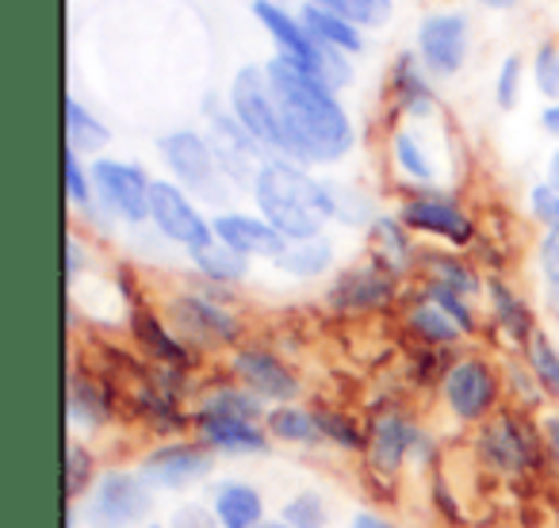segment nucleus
<instances>
[{"label":"nucleus","mask_w":559,"mask_h":528,"mask_svg":"<svg viewBox=\"0 0 559 528\" xmlns=\"http://www.w3.org/2000/svg\"><path fill=\"white\" fill-rule=\"evenodd\" d=\"M264 73H269L272 96H276L280 123L288 134L292 161L307 165V169L345 161L357 146V127L334 88L280 55L264 62Z\"/></svg>","instance_id":"f257e3e1"},{"label":"nucleus","mask_w":559,"mask_h":528,"mask_svg":"<svg viewBox=\"0 0 559 528\" xmlns=\"http://www.w3.org/2000/svg\"><path fill=\"white\" fill-rule=\"evenodd\" d=\"M249 195L257 203V215L269 218L288 241L326 233V226L337 215L330 180H319L307 165L292 161V157H264Z\"/></svg>","instance_id":"f03ea898"},{"label":"nucleus","mask_w":559,"mask_h":528,"mask_svg":"<svg viewBox=\"0 0 559 528\" xmlns=\"http://www.w3.org/2000/svg\"><path fill=\"white\" fill-rule=\"evenodd\" d=\"M475 464L483 471H490L495 479H528L540 467H548V452H544L540 421L533 413H521L506 406L502 413L487 421V425L475 429L472 436Z\"/></svg>","instance_id":"7ed1b4c3"},{"label":"nucleus","mask_w":559,"mask_h":528,"mask_svg":"<svg viewBox=\"0 0 559 528\" xmlns=\"http://www.w3.org/2000/svg\"><path fill=\"white\" fill-rule=\"evenodd\" d=\"M441 403L460 425H487L506 410L502 364L487 352H460L441 383Z\"/></svg>","instance_id":"20e7f679"},{"label":"nucleus","mask_w":559,"mask_h":528,"mask_svg":"<svg viewBox=\"0 0 559 528\" xmlns=\"http://www.w3.org/2000/svg\"><path fill=\"white\" fill-rule=\"evenodd\" d=\"M165 322L177 329V337L185 345H192L195 352H234L241 345V319L223 303V299L207 296L203 288L195 291H177L165 299Z\"/></svg>","instance_id":"39448f33"},{"label":"nucleus","mask_w":559,"mask_h":528,"mask_svg":"<svg viewBox=\"0 0 559 528\" xmlns=\"http://www.w3.org/2000/svg\"><path fill=\"white\" fill-rule=\"evenodd\" d=\"M157 157L169 169V180H177L188 195L203 203H215L223 207L226 195H230V180L223 177L215 161V149H211L207 134L195 131V127H177V131H165L157 139Z\"/></svg>","instance_id":"423d86ee"},{"label":"nucleus","mask_w":559,"mask_h":528,"mask_svg":"<svg viewBox=\"0 0 559 528\" xmlns=\"http://www.w3.org/2000/svg\"><path fill=\"white\" fill-rule=\"evenodd\" d=\"M154 505L157 490L142 479L139 467H108L81 513L88 528H142L154 520Z\"/></svg>","instance_id":"0eeeda50"},{"label":"nucleus","mask_w":559,"mask_h":528,"mask_svg":"<svg viewBox=\"0 0 559 528\" xmlns=\"http://www.w3.org/2000/svg\"><path fill=\"white\" fill-rule=\"evenodd\" d=\"M395 215L403 218L411 233L441 238L449 241V249H472L479 241V226H475L472 211L449 188H403Z\"/></svg>","instance_id":"6e6552de"},{"label":"nucleus","mask_w":559,"mask_h":528,"mask_svg":"<svg viewBox=\"0 0 559 528\" xmlns=\"http://www.w3.org/2000/svg\"><path fill=\"white\" fill-rule=\"evenodd\" d=\"M226 111L257 139L269 157H288V134L280 123L276 96H272L264 65H241L226 88Z\"/></svg>","instance_id":"1a4fd4ad"},{"label":"nucleus","mask_w":559,"mask_h":528,"mask_svg":"<svg viewBox=\"0 0 559 528\" xmlns=\"http://www.w3.org/2000/svg\"><path fill=\"white\" fill-rule=\"evenodd\" d=\"M134 467L162 494H185L215 475V452L195 436H173V441L150 444Z\"/></svg>","instance_id":"9d476101"},{"label":"nucleus","mask_w":559,"mask_h":528,"mask_svg":"<svg viewBox=\"0 0 559 528\" xmlns=\"http://www.w3.org/2000/svg\"><path fill=\"white\" fill-rule=\"evenodd\" d=\"M88 172H93V192L96 203L104 207V215L123 226H134V230L150 223V188H154V177L139 161L96 157L88 165Z\"/></svg>","instance_id":"9b49d317"},{"label":"nucleus","mask_w":559,"mask_h":528,"mask_svg":"<svg viewBox=\"0 0 559 528\" xmlns=\"http://www.w3.org/2000/svg\"><path fill=\"white\" fill-rule=\"evenodd\" d=\"M150 226L169 245L185 249L188 256L215 241L211 218L200 211L195 195H188L177 180H154V188H150Z\"/></svg>","instance_id":"f8f14e48"},{"label":"nucleus","mask_w":559,"mask_h":528,"mask_svg":"<svg viewBox=\"0 0 559 528\" xmlns=\"http://www.w3.org/2000/svg\"><path fill=\"white\" fill-rule=\"evenodd\" d=\"M426 448H433L429 433L418 425V418H414V413L399 410V406L380 410L372 421H368L365 459H368V467H372V471L399 479V471H403L414 456H421Z\"/></svg>","instance_id":"ddd939ff"},{"label":"nucleus","mask_w":559,"mask_h":528,"mask_svg":"<svg viewBox=\"0 0 559 528\" xmlns=\"http://www.w3.org/2000/svg\"><path fill=\"white\" fill-rule=\"evenodd\" d=\"M203 119H207V142L215 149V161L223 169V177L230 180L234 188H253L257 169L264 165V149L257 146V139L230 116L226 108H218L215 96L203 100Z\"/></svg>","instance_id":"4468645a"},{"label":"nucleus","mask_w":559,"mask_h":528,"mask_svg":"<svg viewBox=\"0 0 559 528\" xmlns=\"http://www.w3.org/2000/svg\"><path fill=\"white\" fill-rule=\"evenodd\" d=\"M230 380L241 383L246 391H253L261 403L284 406V403H299L304 395V380L299 372L280 357V352L264 349V345H246L241 341L238 349L230 352Z\"/></svg>","instance_id":"2eb2a0df"},{"label":"nucleus","mask_w":559,"mask_h":528,"mask_svg":"<svg viewBox=\"0 0 559 528\" xmlns=\"http://www.w3.org/2000/svg\"><path fill=\"white\" fill-rule=\"evenodd\" d=\"M399 284L403 280H395L383 264L368 256L334 276V284L326 288V307L334 314H383L395 307Z\"/></svg>","instance_id":"dca6fc26"},{"label":"nucleus","mask_w":559,"mask_h":528,"mask_svg":"<svg viewBox=\"0 0 559 528\" xmlns=\"http://www.w3.org/2000/svg\"><path fill=\"white\" fill-rule=\"evenodd\" d=\"M414 55L429 77H456L472 55V24L464 12H433L421 20Z\"/></svg>","instance_id":"f3484780"},{"label":"nucleus","mask_w":559,"mask_h":528,"mask_svg":"<svg viewBox=\"0 0 559 528\" xmlns=\"http://www.w3.org/2000/svg\"><path fill=\"white\" fill-rule=\"evenodd\" d=\"M116 387L96 368L73 364L66 375V418H70L73 436L108 429L116 421Z\"/></svg>","instance_id":"a211bd4d"},{"label":"nucleus","mask_w":559,"mask_h":528,"mask_svg":"<svg viewBox=\"0 0 559 528\" xmlns=\"http://www.w3.org/2000/svg\"><path fill=\"white\" fill-rule=\"evenodd\" d=\"M127 329H131L134 345L146 352L150 364L180 368V372H195V364H200V352H195L192 345L180 341L177 329L165 322V314L150 311L146 303L131 307V314H127Z\"/></svg>","instance_id":"6ab92c4d"},{"label":"nucleus","mask_w":559,"mask_h":528,"mask_svg":"<svg viewBox=\"0 0 559 528\" xmlns=\"http://www.w3.org/2000/svg\"><path fill=\"white\" fill-rule=\"evenodd\" d=\"M192 436L207 444L215 456H264L276 444L264 421L215 418V413H192Z\"/></svg>","instance_id":"aec40b11"},{"label":"nucleus","mask_w":559,"mask_h":528,"mask_svg":"<svg viewBox=\"0 0 559 528\" xmlns=\"http://www.w3.org/2000/svg\"><path fill=\"white\" fill-rule=\"evenodd\" d=\"M487 319H490V329H495L498 337H502L510 349H525L528 337L536 334V314L533 307H528V299L521 296L518 288H513L510 280H506L502 273H490L487 276Z\"/></svg>","instance_id":"412c9836"},{"label":"nucleus","mask_w":559,"mask_h":528,"mask_svg":"<svg viewBox=\"0 0 559 528\" xmlns=\"http://www.w3.org/2000/svg\"><path fill=\"white\" fill-rule=\"evenodd\" d=\"M211 226H215V238L223 241V245L246 253L249 261L261 256V261L272 264L284 249H288V238H284L269 218L249 215V211H215Z\"/></svg>","instance_id":"4be33fe9"},{"label":"nucleus","mask_w":559,"mask_h":528,"mask_svg":"<svg viewBox=\"0 0 559 528\" xmlns=\"http://www.w3.org/2000/svg\"><path fill=\"white\" fill-rule=\"evenodd\" d=\"M388 93L395 104V116L414 119V123H426L441 111L433 85H429L426 65L418 62V55H399L391 62V77H388Z\"/></svg>","instance_id":"5701e85b"},{"label":"nucleus","mask_w":559,"mask_h":528,"mask_svg":"<svg viewBox=\"0 0 559 528\" xmlns=\"http://www.w3.org/2000/svg\"><path fill=\"white\" fill-rule=\"evenodd\" d=\"M368 256L376 264H383L395 280H406V276L418 273V256L421 249L414 245L411 230L399 215H380L372 226H368Z\"/></svg>","instance_id":"b1692460"},{"label":"nucleus","mask_w":559,"mask_h":528,"mask_svg":"<svg viewBox=\"0 0 559 528\" xmlns=\"http://www.w3.org/2000/svg\"><path fill=\"white\" fill-rule=\"evenodd\" d=\"M388 157H391V165H395L399 177L406 180V188H444L437 154L426 146V139H421L414 127H395V131H391Z\"/></svg>","instance_id":"393cba45"},{"label":"nucleus","mask_w":559,"mask_h":528,"mask_svg":"<svg viewBox=\"0 0 559 528\" xmlns=\"http://www.w3.org/2000/svg\"><path fill=\"white\" fill-rule=\"evenodd\" d=\"M207 502L218 513L223 528H257L264 513V494L246 479H215L207 487Z\"/></svg>","instance_id":"a878e982"},{"label":"nucleus","mask_w":559,"mask_h":528,"mask_svg":"<svg viewBox=\"0 0 559 528\" xmlns=\"http://www.w3.org/2000/svg\"><path fill=\"white\" fill-rule=\"evenodd\" d=\"M403 326H406V334L418 341V349H449L452 352L460 341H464V329H460L421 288H418V296L406 303Z\"/></svg>","instance_id":"bb28decb"},{"label":"nucleus","mask_w":559,"mask_h":528,"mask_svg":"<svg viewBox=\"0 0 559 528\" xmlns=\"http://www.w3.org/2000/svg\"><path fill=\"white\" fill-rule=\"evenodd\" d=\"M418 273L429 284H444V288L460 291L467 299H479L487 291V276L467 261L460 249H421L418 256Z\"/></svg>","instance_id":"cd10ccee"},{"label":"nucleus","mask_w":559,"mask_h":528,"mask_svg":"<svg viewBox=\"0 0 559 528\" xmlns=\"http://www.w3.org/2000/svg\"><path fill=\"white\" fill-rule=\"evenodd\" d=\"M264 429H269V436L276 444H292V448H322L326 444L319 406H304V403L269 406Z\"/></svg>","instance_id":"c85d7f7f"},{"label":"nucleus","mask_w":559,"mask_h":528,"mask_svg":"<svg viewBox=\"0 0 559 528\" xmlns=\"http://www.w3.org/2000/svg\"><path fill=\"white\" fill-rule=\"evenodd\" d=\"M334 241L326 233H314V238H304V241H288V249L272 261V268L292 280H319L334 268Z\"/></svg>","instance_id":"c756f323"},{"label":"nucleus","mask_w":559,"mask_h":528,"mask_svg":"<svg viewBox=\"0 0 559 528\" xmlns=\"http://www.w3.org/2000/svg\"><path fill=\"white\" fill-rule=\"evenodd\" d=\"M192 413H215V418H246V421H264L269 403L246 391L241 383L226 380V383H211L200 398H195Z\"/></svg>","instance_id":"7c9ffc66"},{"label":"nucleus","mask_w":559,"mask_h":528,"mask_svg":"<svg viewBox=\"0 0 559 528\" xmlns=\"http://www.w3.org/2000/svg\"><path fill=\"white\" fill-rule=\"evenodd\" d=\"M195 268V276H200L203 284H215V288H238V284L249 280V256L238 253V249L223 245V241H211V245H203L200 253L188 256Z\"/></svg>","instance_id":"2f4dec72"},{"label":"nucleus","mask_w":559,"mask_h":528,"mask_svg":"<svg viewBox=\"0 0 559 528\" xmlns=\"http://www.w3.org/2000/svg\"><path fill=\"white\" fill-rule=\"evenodd\" d=\"M108 146H111L108 123L100 116H93L78 96H66V149L96 161Z\"/></svg>","instance_id":"473e14b6"},{"label":"nucleus","mask_w":559,"mask_h":528,"mask_svg":"<svg viewBox=\"0 0 559 528\" xmlns=\"http://www.w3.org/2000/svg\"><path fill=\"white\" fill-rule=\"evenodd\" d=\"M299 20H304V27L314 35L319 47L342 50V55H349V58L365 50V35H360V27L349 24V20H342V16H334V12L319 9V4H299Z\"/></svg>","instance_id":"72a5a7b5"},{"label":"nucleus","mask_w":559,"mask_h":528,"mask_svg":"<svg viewBox=\"0 0 559 528\" xmlns=\"http://www.w3.org/2000/svg\"><path fill=\"white\" fill-rule=\"evenodd\" d=\"M100 456L81 436H70V444H66V502H85L96 482H100Z\"/></svg>","instance_id":"f704fd0d"},{"label":"nucleus","mask_w":559,"mask_h":528,"mask_svg":"<svg viewBox=\"0 0 559 528\" xmlns=\"http://www.w3.org/2000/svg\"><path fill=\"white\" fill-rule=\"evenodd\" d=\"M521 360H525L528 372L536 375L544 398H548L551 406H559V345L551 341L548 329H536V334L528 337V345L521 349Z\"/></svg>","instance_id":"c9c22d12"},{"label":"nucleus","mask_w":559,"mask_h":528,"mask_svg":"<svg viewBox=\"0 0 559 528\" xmlns=\"http://www.w3.org/2000/svg\"><path fill=\"white\" fill-rule=\"evenodd\" d=\"M502 380H506V403H510V410L536 413V418H540L544 403H548V398H544V391H540V383H536V375L528 372V364L521 360V352L502 364Z\"/></svg>","instance_id":"e433bc0d"},{"label":"nucleus","mask_w":559,"mask_h":528,"mask_svg":"<svg viewBox=\"0 0 559 528\" xmlns=\"http://www.w3.org/2000/svg\"><path fill=\"white\" fill-rule=\"evenodd\" d=\"M304 4H319V9L334 12V16L349 20V24H357L360 32H376V27H383L391 20V12H395V0H304Z\"/></svg>","instance_id":"4c0bfd02"},{"label":"nucleus","mask_w":559,"mask_h":528,"mask_svg":"<svg viewBox=\"0 0 559 528\" xmlns=\"http://www.w3.org/2000/svg\"><path fill=\"white\" fill-rule=\"evenodd\" d=\"M280 517L288 520L292 528H330V502L322 490H296V494L284 502Z\"/></svg>","instance_id":"58836bf2"},{"label":"nucleus","mask_w":559,"mask_h":528,"mask_svg":"<svg viewBox=\"0 0 559 528\" xmlns=\"http://www.w3.org/2000/svg\"><path fill=\"white\" fill-rule=\"evenodd\" d=\"M421 291H426V296L433 299V303L441 307V311L449 314L460 329H464V337L479 334V311H475V299L460 296V291L444 288V284H429V280H421Z\"/></svg>","instance_id":"ea45409f"},{"label":"nucleus","mask_w":559,"mask_h":528,"mask_svg":"<svg viewBox=\"0 0 559 528\" xmlns=\"http://www.w3.org/2000/svg\"><path fill=\"white\" fill-rule=\"evenodd\" d=\"M319 418H322V433H326V444L342 452H365L368 448V429L360 425L357 418H349L345 410H326L319 406Z\"/></svg>","instance_id":"a19ab883"},{"label":"nucleus","mask_w":559,"mask_h":528,"mask_svg":"<svg viewBox=\"0 0 559 528\" xmlns=\"http://www.w3.org/2000/svg\"><path fill=\"white\" fill-rule=\"evenodd\" d=\"M528 77H533L536 93L544 96V100H559V43L544 39L540 47L533 50V58H528Z\"/></svg>","instance_id":"79ce46f5"},{"label":"nucleus","mask_w":559,"mask_h":528,"mask_svg":"<svg viewBox=\"0 0 559 528\" xmlns=\"http://www.w3.org/2000/svg\"><path fill=\"white\" fill-rule=\"evenodd\" d=\"M330 188H334V211H337V223L345 226H372L376 218L383 215V211L372 207V200H368L365 192H357L353 184H334L330 180Z\"/></svg>","instance_id":"37998d69"},{"label":"nucleus","mask_w":559,"mask_h":528,"mask_svg":"<svg viewBox=\"0 0 559 528\" xmlns=\"http://www.w3.org/2000/svg\"><path fill=\"white\" fill-rule=\"evenodd\" d=\"M525 70H528V65H525V58H521V55H506V58H502V65H498V73H495V104H498L502 111L518 108Z\"/></svg>","instance_id":"c03bdc74"},{"label":"nucleus","mask_w":559,"mask_h":528,"mask_svg":"<svg viewBox=\"0 0 559 528\" xmlns=\"http://www.w3.org/2000/svg\"><path fill=\"white\" fill-rule=\"evenodd\" d=\"M528 215L544 230H559V188H551L548 180L528 188Z\"/></svg>","instance_id":"a18cd8bd"},{"label":"nucleus","mask_w":559,"mask_h":528,"mask_svg":"<svg viewBox=\"0 0 559 528\" xmlns=\"http://www.w3.org/2000/svg\"><path fill=\"white\" fill-rule=\"evenodd\" d=\"M165 525L169 528H223L218 525V513L211 509V502H177Z\"/></svg>","instance_id":"49530a36"},{"label":"nucleus","mask_w":559,"mask_h":528,"mask_svg":"<svg viewBox=\"0 0 559 528\" xmlns=\"http://www.w3.org/2000/svg\"><path fill=\"white\" fill-rule=\"evenodd\" d=\"M536 268L551 291L559 288V230H544L536 241Z\"/></svg>","instance_id":"de8ad7c7"},{"label":"nucleus","mask_w":559,"mask_h":528,"mask_svg":"<svg viewBox=\"0 0 559 528\" xmlns=\"http://www.w3.org/2000/svg\"><path fill=\"white\" fill-rule=\"evenodd\" d=\"M540 436H544V452H548V467L559 479V406L556 410H544L540 418Z\"/></svg>","instance_id":"09e8293b"},{"label":"nucleus","mask_w":559,"mask_h":528,"mask_svg":"<svg viewBox=\"0 0 559 528\" xmlns=\"http://www.w3.org/2000/svg\"><path fill=\"white\" fill-rule=\"evenodd\" d=\"M85 261H93V253H85V241H81L78 233H70V238H66V280L78 284Z\"/></svg>","instance_id":"8fccbe9b"},{"label":"nucleus","mask_w":559,"mask_h":528,"mask_svg":"<svg viewBox=\"0 0 559 528\" xmlns=\"http://www.w3.org/2000/svg\"><path fill=\"white\" fill-rule=\"evenodd\" d=\"M349 528H403V525H395V520L380 509H357L349 520Z\"/></svg>","instance_id":"3c124183"},{"label":"nucleus","mask_w":559,"mask_h":528,"mask_svg":"<svg viewBox=\"0 0 559 528\" xmlns=\"http://www.w3.org/2000/svg\"><path fill=\"white\" fill-rule=\"evenodd\" d=\"M540 127L551 134V139H559V100H551L548 108L540 111Z\"/></svg>","instance_id":"603ef678"},{"label":"nucleus","mask_w":559,"mask_h":528,"mask_svg":"<svg viewBox=\"0 0 559 528\" xmlns=\"http://www.w3.org/2000/svg\"><path fill=\"white\" fill-rule=\"evenodd\" d=\"M544 180H548L551 188H559V146L551 149V157H548V177H544Z\"/></svg>","instance_id":"864d4df0"},{"label":"nucleus","mask_w":559,"mask_h":528,"mask_svg":"<svg viewBox=\"0 0 559 528\" xmlns=\"http://www.w3.org/2000/svg\"><path fill=\"white\" fill-rule=\"evenodd\" d=\"M479 4H487V9H495V12H506V9H513L518 0H479Z\"/></svg>","instance_id":"5fc2aeb1"},{"label":"nucleus","mask_w":559,"mask_h":528,"mask_svg":"<svg viewBox=\"0 0 559 528\" xmlns=\"http://www.w3.org/2000/svg\"><path fill=\"white\" fill-rule=\"evenodd\" d=\"M257 528H292V525H288V520H284V517H264Z\"/></svg>","instance_id":"6e6d98bb"},{"label":"nucleus","mask_w":559,"mask_h":528,"mask_svg":"<svg viewBox=\"0 0 559 528\" xmlns=\"http://www.w3.org/2000/svg\"><path fill=\"white\" fill-rule=\"evenodd\" d=\"M142 528H169L165 520H150V525H142Z\"/></svg>","instance_id":"4d7b16f0"},{"label":"nucleus","mask_w":559,"mask_h":528,"mask_svg":"<svg viewBox=\"0 0 559 528\" xmlns=\"http://www.w3.org/2000/svg\"><path fill=\"white\" fill-rule=\"evenodd\" d=\"M551 303H556V311H559V288H556V291H551Z\"/></svg>","instance_id":"13d9d810"},{"label":"nucleus","mask_w":559,"mask_h":528,"mask_svg":"<svg viewBox=\"0 0 559 528\" xmlns=\"http://www.w3.org/2000/svg\"><path fill=\"white\" fill-rule=\"evenodd\" d=\"M249 4H257V0H249ZM276 4H284V0H276Z\"/></svg>","instance_id":"bf43d9fd"}]
</instances>
